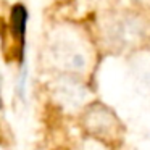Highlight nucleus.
<instances>
[{
  "label": "nucleus",
  "instance_id": "obj_5",
  "mask_svg": "<svg viewBox=\"0 0 150 150\" xmlns=\"http://www.w3.org/2000/svg\"><path fill=\"white\" fill-rule=\"evenodd\" d=\"M26 23H28V8L21 4H16L11 8V13H10V26H11V34L20 40L21 47L24 44Z\"/></svg>",
  "mask_w": 150,
  "mask_h": 150
},
{
  "label": "nucleus",
  "instance_id": "obj_1",
  "mask_svg": "<svg viewBox=\"0 0 150 150\" xmlns=\"http://www.w3.org/2000/svg\"><path fill=\"white\" fill-rule=\"evenodd\" d=\"M53 63L69 73H81L87 68V53L79 42L68 37H58L50 45Z\"/></svg>",
  "mask_w": 150,
  "mask_h": 150
},
{
  "label": "nucleus",
  "instance_id": "obj_3",
  "mask_svg": "<svg viewBox=\"0 0 150 150\" xmlns=\"http://www.w3.org/2000/svg\"><path fill=\"white\" fill-rule=\"evenodd\" d=\"M86 126L89 127L91 132H94L95 136H105L111 137L116 132L118 127V120L108 108L103 107H92L87 111L86 116Z\"/></svg>",
  "mask_w": 150,
  "mask_h": 150
},
{
  "label": "nucleus",
  "instance_id": "obj_2",
  "mask_svg": "<svg viewBox=\"0 0 150 150\" xmlns=\"http://www.w3.org/2000/svg\"><path fill=\"white\" fill-rule=\"evenodd\" d=\"M144 36V28L142 23L136 18L124 16L116 20L111 24V39L118 45H132V44L139 42Z\"/></svg>",
  "mask_w": 150,
  "mask_h": 150
},
{
  "label": "nucleus",
  "instance_id": "obj_6",
  "mask_svg": "<svg viewBox=\"0 0 150 150\" xmlns=\"http://www.w3.org/2000/svg\"><path fill=\"white\" fill-rule=\"evenodd\" d=\"M81 150H105V147L102 145L100 142H97V140L91 139V140H86V142L82 144Z\"/></svg>",
  "mask_w": 150,
  "mask_h": 150
},
{
  "label": "nucleus",
  "instance_id": "obj_4",
  "mask_svg": "<svg viewBox=\"0 0 150 150\" xmlns=\"http://www.w3.org/2000/svg\"><path fill=\"white\" fill-rule=\"evenodd\" d=\"M55 95L63 107L76 108V107H81L86 102L87 92L79 82L73 81V79H63L57 84Z\"/></svg>",
  "mask_w": 150,
  "mask_h": 150
}]
</instances>
